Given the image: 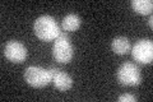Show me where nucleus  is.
Instances as JSON below:
<instances>
[{
  "mask_svg": "<svg viewBox=\"0 0 153 102\" xmlns=\"http://www.w3.org/2000/svg\"><path fill=\"white\" fill-rule=\"evenodd\" d=\"M50 73H51V82L57 91L65 92L73 87V79H71V77L68 73L63 71L61 69H57V68H51Z\"/></svg>",
  "mask_w": 153,
  "mask_h": 102,
  "instance_id": "0eeeda50",
  "label": "nucleus"
},
{
  "mask_svg": "<svg viewBox=\"0 0 153 102\" xmlns=\"http://www.w3.org/2000/svg\"><path fill=\"white\" fill-rule=\"evenodd\" d=\"M119 102H135L137 101V97L133 96V95H128V93H124L117 98Z\"/></svg>",
  "mask_w": 153,
  "mask_h": 102,
  "instance_id": "9b49d317",
  "label": "nucleus"
},
{
  "mask_svg": "<svg viewBox=\"0 0 153 102\" xmlns=\"http://www.w3.org/2000/svg\"><path fill=\"white\" fill-rule=\"evenodd\" d=\"M152 21H153V18H152V16H151V17H149V21H148V24H149L151 28H152V26H153V22H152Z\"/></svg>",
  "mask_w": 153,
  "mask_h": 102,
  "instance_id": "f8f14e48",
  "label": "nucleus"
},
{
  "mask_svg": "<svg viewBox=\"0 0 153 102\" xmlns=\"http://www.w3.org/2000/svg\"><path fill=\"white\" fill-rule=\"evenodd\" d=\"M23 77H25V80L27 83L31 87H35V88H44V87L51 83L50 69L47 70L42 66L30 65L28 68H26Z\"/></svg>",
  "mask_w": 153,
  "mask_h": 102,
  "instance_id": "20e7f679",
  "label": "nucleus"
},
{
  "mask_svg": "<svg viewBox=\"0 0 153 102\" xmlns=\"http://www.w3.org/2000/svg\"><path fill=\"white\" fill-rule=\"evenodd\" d=\"M52 56L56 61L61 63V64H68L73 59L74 47L66 33L61 32L59 37L55 40L54 46H52Z\"/></svg>",
  "mask_w": 153,
  "mask_h": 102,
  "instance_id": "f03ea898",
  "label": "nucleus"
},
{
  "mask_svg": "<svg viewBox=\"0 0 153 102\" xmlns=\"http://www.w3.org/2000/svg\"><path fill=\"white\" fill-rule=\"evenodd\" d=\"M133 59L140 64H152L153 60V42L149 38H143L135 42L131 48Z\"/></svg>",
  "mask_w": 153,
  "mask_h": 102,
  "instance_id": "39448f33",
  "label": "nucleus"
},
{
  "mask_svg": "<svg viewBox=\"0 0 153 102\" xmlns=\"http://www.w3.org/2000/svg\"><path fill=\"white\" fill-rule=\"evenodd\" d=\"M80 24H82V19L79 16H76L74 13H69L63 18L61 21V27L64 31H69V32H74L76 30H79Z\"/></svg>",
  "mask_w": 153,
  "mask_h": 102,
  "instance_id": "1a4fd4ad",
  "label": "nucleus"
},
{
  "mask_svg": "<svg viewBox=\"0 0 153 102\" xmlns=\"http://www.w3.org/2000/svg\"><path fill=\"white\" fill-rule=\"evenodd\" d=\"M4 56L14 64H21L27 59L28 51L22 42L17 40H10L7 42L5 47H4Z\"/></svg>",
  "mask_w": 153,
  "mask_h": 102,
  "instance_id": "423d86ee",
  "label": "nucleus"
},
{
  "mask_svg": "<svg viewBox=\"0 0 153 102\" xmlns=\"http://www.w3.org/2000/svg\"><path fill=\"white\" fill-rule=\"evenodd\" d=\"M131 8L134 12L147 16V14H151L153 10V1L152 0H133Z\"/></svg>",
  "mask_w": 153,
  "mask_h": 102,
  "instance_id": "9d476101",
  "label": "nucleus"
},
{
  "mask_svg": "<svg viewBox=\"0 0 153 102\" xmlns=\"http://www.w3.org/2000/svg\"><path fill=\"white\" fill-rule=\"evenodd\" d=\"M111 48L115 54L117 55H125L130 51V41H129L128 37H124V36H117L115 37L112 42H111Z\"/></svg>",
  "mask_w": 153,
  "mask_h": 102,
  "instance_id": "6e6552de",
  "label": "nucleus"
},
{
  "mask_svg": "<svg viewBox=\"0 0 153 102\" xmlns=\"http://www.w3.org/2000/svg\"><path fill=\"white\" fill-rule=\"evenodd\" d=\"M116 78L121 86L135 87L140 84L142 73H140V69L138 68V65L126 61L119 66V69L116 71Z\"/></svg>",
  "mask_w": 153,
  "mask_h": 102,
  "instance_id": "7ed1b4c3",
  "label": "nucleus"
},
{
  "mask_svg": "<svg viewBox=\"0 0 153 102\" xmlns=\"http://www.w3.org/2000/svg\"><path fill=\"white\" fill-rule=\"evenodd\" d=\"M33 32L42 41H54L61 33L59 24L51 16L38 17L33 24Z\"/></svg>",
  "mask_w": 153,
  "mask_h": 102,
  "instance_id": "f257e3e1",
  "label": "nucleus"
}]
</instances>
